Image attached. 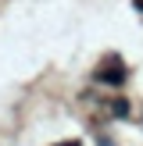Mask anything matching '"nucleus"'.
<instances>
[{
  "label": "nucleus",
  "instance_id": "obj_1",
  "mask_svg": "<svg viewBox=\"0 0 143 146\" xmlns=\"http://www.w3.org/2000/svg\"><path fill=\"white\" fill-rule=\"evenodd\" d=\"M97 78H100V82H111V86H122V82H125V75H122L118 64H111L107 71H97Z\"/></svg>",
  "mask_w": 143,
  "mask_h": 146
},
{
  "label": "nucleus",
  "instance_id": "obj_2",
  "mask_svg": "<svg viewBox=\"0 0 143 146\" xmlns=\"http://www.w3.org/2000/svg\"><path fill=\"white\" fill-rule=\"evenodd\" d=\"M54 146H79V143H75V139H68V143H54Z\"/></svg>",
  "mask_w": 143,
  "mask_h": 146
},
{
  "label": "nucleus",
  "instance_id": "obj_3",
  "mask_svg": "<svg viewBox=\"0 0 143 146\" xmlns=\"http://www.w3.org/2000/svg\"><path fill=\"white\" fill-rule=\"evenodd\" d=\"M136 7H140V11H143V0H136Z\"/></svg>",
  "mask_w": 143,
  "mask_h": 146
}]
</instances>
